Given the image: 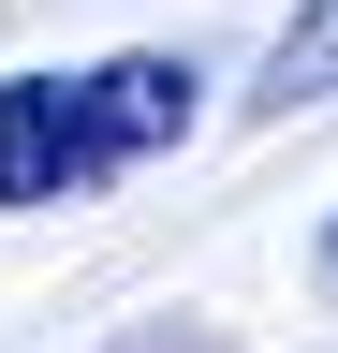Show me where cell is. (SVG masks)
<instances>
[{
	"label": "cell",
	"instance_id": "cell-1",
	"mask_svg": "<svg viewBox=\"0 0 338 353\" xmlns=\"http://www.w3.org/2000/svg\"><path fill=\"white\" fill-rule=\"evenodd\" d=\"M191 118H206V74L177 44H118L89 74H0V206H89Z\"/></svg>",
	"mask_w": 338,
	"mask_h": 353
},
{
	"label": "cell",
	"instance_id": "cell-2",
	"mask_svg": "<svg viewBox=\"0 0 338 353\" xmlns=\"http://www.w3.org/2000/svg\"><path fill=\"white\" fill-rule=\"evenodd\" d=\"M265 118H294V103H338V0H294L279 15V44H265V88H250Z\"/></svg>",
	"mask_w": 338,
	"mask_h": 353
},
{
	"label": "cell",
	"instance_id": "cell-3",
	"mask_svg": "<svg viewBox=\"0 0 338 353\" xmlns=\"http://www.w3.org/2000/svg\"><path fill=\"white\" fill-rule=\"evenodd\" d=\"M324 294H338V221H324Z\"/></svg>",
	"mask_w": 338,
	"mask_h": 353
}]
</instances>
